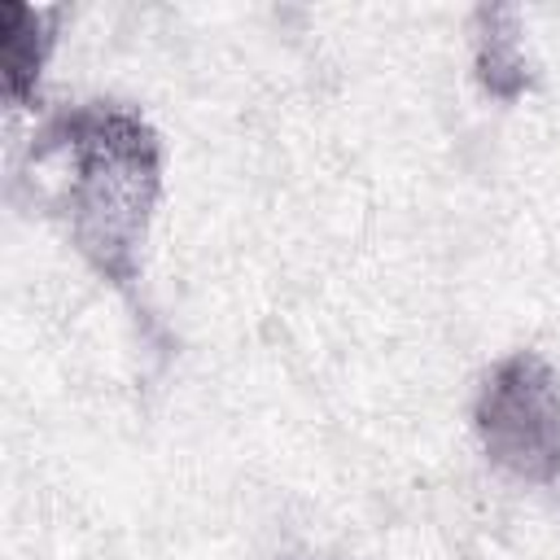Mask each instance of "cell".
<instances>
[{
    "label": "cell",
    "mask_w": 560,
    "mask_h": 560,
    "mask_svg": "<svg viewBox=\"0 0 560 560\" xmlns=\"http://www.w3.org/2000/svg\"><path fill=\"white\" fill-rule=\"evenodd\" d=\"M166 144L127 101L57 105L26 140L18 188L61 219L74 254L140 306L144 241L162 201Z\"/></svg>",
    "instance_id": "obj_1"
},
{
    "label": "cell",
    "mask_w": 560,
    "mask_h": 560,
    "mask_svg": "<svg viewBox=\"0 0 560 560\" xmlns=\"http://www.w3.org/2000/svg\"><path fill=\"white\" fill-rule=\"evenodd\" d=\"M472 433L521 486H560V376L538 350L503 354L477 385Z\"/></svg>",
    "instance_id": "obj_2"
},
{
    "label": "cell",
    "mask_w": 560,
    "mask_h": 560,
    "mask_svg": "<svg viewBox=\"0 0 560 560\" xmlns=\"http://www.w3.org/2000/svg\"><path fill=\"white\" fill-rule=\"evenodd\" d=\"M472 79L477 88L499 101L516 105L538 88V66L521 39V13L512 4H481L472 9Z\"/></svg>",
    "instance_id": "obj_4"
},
{
    "label": "cell",
    "mask_w": 560,
    "mask_h": 560,
    "mask_svg": "<svg viewBox=\"0 0 560 560\" xmlns=\"http://www.w3.org/2000/svg\"><path fill=\"white\" fill-rule=\"evenodd\" d=\"M61 22H66L61 4L0 0V92L13 109L35 105Z\"/></svg>",
    "instance_id": "obj_3"
}]
</instances>
